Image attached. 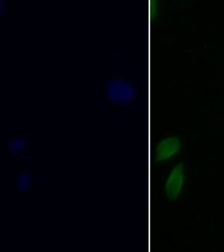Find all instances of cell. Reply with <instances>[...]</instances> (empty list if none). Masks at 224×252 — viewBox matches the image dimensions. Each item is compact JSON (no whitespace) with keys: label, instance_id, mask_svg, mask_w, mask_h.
Returning a JSON list of instances; mask_svg holds the SVG:
<instances>
[{"label":"cell","instance_id":"5b68a950","mask_svg":"<svg viewBox=\"0 0 224 252\" xmlns=\"http://www.w3.org/2000/svg\"><path fill=\"white\" fill-rule=\"evenodd\" d=\"M26 140L23 137H16L11 139L8 144L7 147L9 150L13 151H20L24 149L26 147Z\"/></svg>","mask_w":224,"mask_h":252},{"label":"cell","instance_id":"3957f363","mask_svg":"<svg viewBox=\"0 0 224 252\" xmlns=\"http://www.w3.org/2000/svg\"><path fill=\"white\" fill-rule=\"evenodd\" d=\"M181 149V142L177 137H170L161 140L155 148V160L161 161L175 156Z\"/></svg>","mask_w":224,"mask_h":252},{"label":"cell","instance_id":"277c9868","mask_svg":"<svg viewBox=\"0 0 224 252\" xmlns=\"http://www.w3.org/2000/svg\"><path fill=\"white\" fill-rule=\"evenodd\" d=\"M33 182V176L30 172H25L20 174L16 179V186L20 190H24L30 188Z\"/></svg>","mask_w":224,"mask_h":252},{"label":"cell","instance_id":"7a4b0ae2","mask_svg":"<svg viewBox=\"0 0 224 252\" xmlns=\"http://www.w3.org/2000/svg\"><path fill=\"white\" fill-rule=\"evenodd\" d=\"M185 182V168L183 163H179L170 172L165 184L164 190L170 199H176L181 193Z\"/></svg>","mask_w":224,"mask_h":252},{"label":"cell","instance_id":"6da1fadb","mask_svg":"<svg viewBox=\"0 0 224 252\" xmlns=\"http://www.w3.org/2000/svg\"><path fill=\"white\" fill-rule=\"evenodd\" d=\"M108 98L117 103L131 102L136 97V89L132 83L123 79H113L106 84Z\"/></svg>","mask_w":224,"mask_h":252}]
</instances>
